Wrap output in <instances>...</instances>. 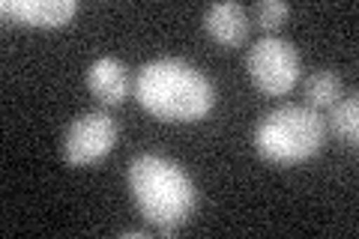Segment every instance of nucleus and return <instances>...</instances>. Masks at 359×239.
Masks as SVG:
<instances>
[{"mask_svg": "<svg viewBox=\"0 0 359 239\" xmlns=\"http://www.w3.org/2000/svg\"><path fill=\"white\" fill-rule=\"evenodd\" d=\"M129 195L156 233H177L198 207V191L186 168L159 153H138L126 168Z\"/></svg>", "mask_w": 359, "mask_h": 239, "instance_id": "obj_1", "label": "nucleus"}, {"mask_svg": "<svg viewBox=\"0 0 359 239\" xmlns=\"http://www.w3.org/2000/svg\"><path fill=\"white\" fill-rule=\"evenodd\" d=\"M135 99L144 111L165 123H195L216 105L212 81L180 57H156L135 75Z\"/></svg>", "mask_w": 359, "mask_h": 239, "instance_id": "obj_2", "label": "nucleus"}, {"mask_svg": "<svg viewBox=\"0 0 359 239\" xmlns=\"http://www.w3.org/2000/svg\"><path fill=\"white\" fill-rule=\"evenodd\" d=\"M327 144V120L309 105H278L255 126V150L278 168L309 162Z\"/></svg>", "mask_w": 359, "mask_h": 239, "instance_id": "obj_3", "label": "nucleus"}, {"mask_svg": "<svg viewBox=\"0 0 359 239\" xmlns=\"http://www.w3.org/2000/svg\"><path fill=\"white\" fill-rule=\"evenodd\" d=\"M245 69L249 81L264 96H285L299 84V51L282 36H264L257 39L249 54H245Z\"/></svg>", "mask_w": 359, "mask_h": 239, "instance_id": "obj_4", "label": "nucleus"}, {"mask_svg": "<svg viewBox=\"0 0 359 239\" xmlns=\"http://www.w3.org/2000/svg\"><path fill=\"white\" fill-rule=\"evenodd\" d=\"M117 120L108 111H84L66 126L63 158L72 168H90L117 146Z\"/></svg>", "mask_w": 359, "mask_h": 239, "instance_id": "obj_5", "label": "nucleus"}, {"mask_svg": "<svg viewBox=\"0 0 359 239\" xmlns=\"http://www.w3.org/2000/svg\"><path fill=\"white\" fill-rule=\"evenodd\" d=\"M75 13H78L75 0H4L0 4V15H4L6 25L18 21V25L45 27V30L69 25Z\"/></svg>", "mask_w": 359, "mask_h": 239, "instance_id": "obj_6", "label": "nucleus"}, {"mask_svg": "<svg viewBox=\"0 0 359 239\" xmlns=\"http://www.w3.org/2000/svg\"><path fill=\"white\" fill-rule=\"evenodd\" d=\"M87 90L105 108L123 105L132 93V75L126 69V63L117 60V57H99V60H93L87 69Z\"/></svg>", "mask_w": 359, "mask_h": 239, "instance_id": "obj_7", "label": "nucleus"}, {"mask_svg": "<svg viewBox=\"0 0 359 239\" xmlns=\"http://www.w3.org/2000/svg\"><path fill=\"white\" fill-rule=\"evenodd\" d=\"M201 25H204V33L216 45H222V48H237V45H243L245 39H249L252 18L240 4L222 0V4L207 6Z\"/></svg>", "mask_w": 359, "mask_h": 239, "instance_id": "obj_8", "label": "nucleus"}, {"mask_svg": "<svg viewBox=\"0 0 359 239\" xmlns=\"http://www.w3.org/2000/svg\"><path fill=\"white\" fill-rule=\"evenodd\" d=\"M344 96V81L335 69H318L302 81V105L314 111H330Z\"/></svg>", "mask_w": 359, "mask_h": 239, "instance_id": "obj_9", "label": "nucleus"}, {"mask_svg": "<svg viewBox=\"0 0 359 239\" xmlns=\"http://www.w3.org/2000/svg\"><path fill=\"white\" fill-rule=\"evenodd\" d=\"M327 129H332L335 138L344 141V144H351V146L359 141V99L353 93L351 96H341L330 108Z\"/></svg>", "mask_w": 359, "mask_h": 239, "instance_id": "obj_10", "label": "nucleus"}, {"mask_svg": "<svg viewBox=\"0 0 359 239\" xmlns=\"http://www.w3.org/2000/svg\"><path fill=\"white\" fill-rule=\"evenodd\" d=\"M287 15H290V6L285 0H261V4H255L249 18L255 21V27H261L269 36H276V30L285 25Z\"/></svg>", "mask_w": 359, "mask_h": 239, "instance_id": "obj_11", "label": "nucleus"}]
</instances>
